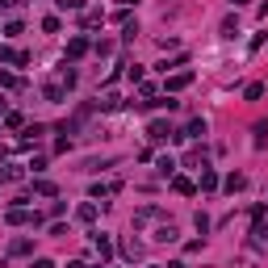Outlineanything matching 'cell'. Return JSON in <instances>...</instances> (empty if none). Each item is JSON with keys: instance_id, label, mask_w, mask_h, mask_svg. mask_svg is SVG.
I'll list each match as a JSON object with an SVG mask.
<instances>
[{"instance_id": "obj_1", "label": "cell", "mask_w": 268, "mask_h": 268, "mask_svg": "<svg viewBox=\"0 0 268 268\" xmlns=\"http://www.w3.org/2000/svg\"><path fill=\"white\" fill-rule=\"evenodd\" d=\"M84 51H88V42H84V38H76V42H72V46H67V55H72V59H80V55H84Z\"/></svg>"}, {"instance_id": "obj_2", "label": "cell", "mask_w": 268, "mask_h": 268, "mask_svg": "<svg viewBox=\"0 0 268 268\" xmlns=\"http://www.w3.org/2000/svg\"><path fill=\"white\" fill-rule=\"evenodd\" d=\"M206 134V122H189V130H185V138H201Z\"/></svg>"}, {"instance_id": "obj_3", "label": "cell", "mask_w": 268, "mask_h": 268, "mask_svg": "<svg viewBox=\"0 0 268 268\" xmlns=\"http://www.w3.org/2000/svg\"><path fill=\"white\" fill-rule=\"evenodd\" d=\"M151 138H155V143H159V138H168V126H164V122H151Z\"/></svg>"}, {"instance_id": "obj_4", "label": "cell", "mask_w": 268, "mask_h": 268, "mask_svg": "<svg viewBox=\"0 0 268 268\" xmlns=\"http://www.w3.org/2000/svg\"><path fill=\"white\" fill-rule=\"evenodd\" d=\"M264 96V84H248V101H260Z\"/></svg>"}, {"instance_id": "obj_5", "label": "cell", "mask_w": 268, "mask_h": 268, "mask_svg": "<svg viewBox=\"0 0 268 268\" xmlns=\"http://www.w3.org/2000/svg\"><path fill=\"white\" fill-rule=\"evenodd\" d=\"M59 4H63V9H80L84 0H59Z\"/></svg>"}, {"instance_id": "obj_6", "label": "cell", "mask_w": 268, "mask_h": 268, "mask_svg": "<svg viewBox=\"0 0 268 268\" xmlns=\"http://www.w3.org/2000/svg\"><path fill=\"white\" fill-rule=\"evenodd\" d=\"M34 268H55V264H51V260H34Z\"/></svg>"}, {"instance_id": "obj_7", "label": "cell", "mask_w": 268, "mask_h": 268, "mask_svg": "<svg viewBox=\"0 0 268 268\" xmlns=\"http://www.w3.org/2000/svg\"><path fill=\"white\" fill-rule=\"evenodd\" d=\"M0 4H4V9H13V4H21V0H0Z\"/></svg>"}, {"instance_id": "obj_8", "label": "cell", "mask_w": 268, "mask_h": 268, "mask_svg": "<svg viewBox=\"0 0 268 268\" xmlns=\"http://www.w3.org/2000/svg\"><path fill=\"white\" fill-rule=\"evenodd\" d=\"M230 4H235V9H239V4H248V0H230Z\"/></svg>"}]
</instances>
